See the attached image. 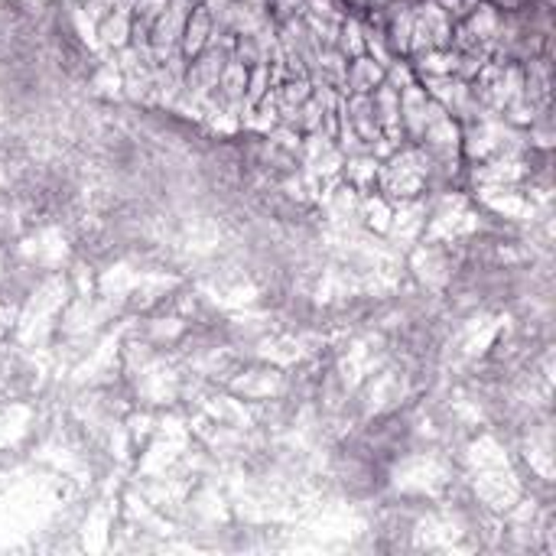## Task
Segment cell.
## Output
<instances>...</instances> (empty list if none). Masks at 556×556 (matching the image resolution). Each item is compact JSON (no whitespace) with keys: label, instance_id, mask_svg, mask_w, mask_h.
I'll return each mask as SVG.
<instances>
[{"label":"cell","instance_id":"obj_1","mask_svg":"<svg viewBox=\"0 0 556 556\" xmlns=\"http://www.w3.org/2000/svg\"><path fill=\"white\" fill-rule=\"evenodd\" d=\"M426 101H430V94H426V88L420 85L417 78L400 88V127H403V140L407 143H417L420 133H423Z\"/></svg>","mask_w":556,"mask_h":556},{"label":"cell","instance_id":"obj_2","mask_svg":"<svg viewBox=\"0 0 556 556\" xmlns=\"http://www.w3.org/2000/svg\"><path fill=\"white\" fill-rule=\"evenodd\" d=\"M212 30H215V20H212L209 7L205 4H192V10H189V16H185V23H182V36H179V53H182L185 62L209 46Z\"/></svg>","mask_w":556,"mask_h":556},{"label":"cell","instance_id":"obj_3","mask_svg":"<svg viewBox=\"0 0 556 556\" xmlns=\"http://www.w3.org/2000/svg\"><path fill=\"white\" fill-rule=\"evenodd\" d=\"M378 173H381V160L374 153H351L345 156V163H342V173L339 179L345 185H351L358 195H368L378 189Z\"/></svg>","mask_w":556,"mask_h":556},{"label":"cell","instance_id":"obj_4","mask_svg":"<svg viewBox=\"0 0 556 556\" xmlns=\"http://www.w3.org/2000/svg\"><path fill=\"white\" fill-rule=\"evenodd\" d=\"M342 111H345V117L351 121V127L358 131V137L371 143L381 137V127H378V117H374V104H371V94H342Z\"/></svg>","mask_w":556,"mask_h":556},{"label":"cell","instance_id":"obj_5","mask_svg":"<svg viewBox=\"0 0 556 556\" xmlns=\"http://www.w3.org/2000/svg\"><path fill=\"white\" fill-rule=\"evenodd\" d=\"M384 82V65L378 59H371L368 53L348 59L345 72V94H371Z\"/></svg>","mask_w":556,"mask_h":556},{"label":"cell","instance_id":"obj_6","mask_svg":"<svg viewBox=\"0 0 556 556\" xmlns=\"http://www.w3.org/2000/svg\"><path fill=\"white\" fill-rule=\"evenodd\" d=\"M94 39L101 49L117 53L131 43V10H111L108 16H101L94 23Z\"/></svg>","mask_w":556,"mask_h":556},{"label":"cell","instance_id":"obj_7","mask_svg":"<svg viewBox=\"0 0 556 556\" xmlns=\"http://www.w3.org/2000/svg\"><path fill=\"white\" fill-rule=\"evenodd\" d=\"M358 218H364V224H368L371 231L387 234L391 218H394V202L374 189V192L361 195V202H358Z\"/></svg>","mask_w":556,"mask_h":556},{"label":"cell","instance_id":"obj_8","mask_svg":"<svg viewBox=\"0 0 556 556\" xmlns=\"http://www.w3.org/2000/svg\"><path fill=\"white\" fill-rule=\"evenodd\" d=\"M335 49H339L345 59H355L364 55V20L355 13H345L339 20V33H335Z\"/></svg>","mask_w":556,"mask_h":556},{"label":"cell","instance_id":"obj_9","mask_svg":"<svg viewBox=\"0 0 556 556\" xmlns=\"http://www.w3.org/2000/svg\"><path fill=\"white\" fill-rule=\"evenodd\" d=\"M302 13L322 16V20H332V23H339L348 10H345V0H302Z\"/></svg>","mask_w":556,"mask_h":556},{"label":"cell","instance_id":"obj_10","mask_svg":"<svg viewBox=\"0 0 556 556\" xmlns=\"http://www.w3.org/2000/svg\"><path fill=\"white\" fill-rule=\"evenodd\" d=\"M238 4H244L251 10H261V13H267V7H271V0H238Z\"/></svg>","mask_w":556,"mask_h":556},{"label":"cell","instance_id":"obj_11","mask_svg":"<svg viewBox=\"0 0 556 556\" xmlns=\"http://www.w3.org/2000/svg\"><path fill=\"white\" fill-rule=\"evenodd\" d=\"M368 4V10H378V7H384V4H391V0H364Z\"/></svg>","mask_w":556,"mask_h":556}]
</instances>
